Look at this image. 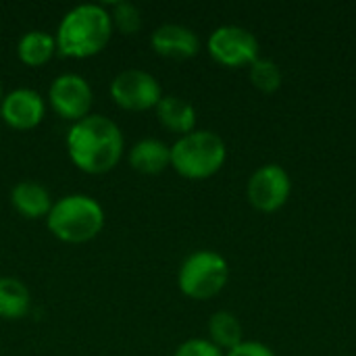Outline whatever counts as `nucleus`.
I'll use <instances>...</instances> for the list:
<instances>
[{
    "instance_id": "a211bd4d",
    "label": "nucleus",
    "mask_w": 356,
    "mask_h": 356,
    "mask_svg": "<svg viewBox=\"0 0 356 356\" xmlns=\"http://www.w3.org/2000/svg\"><path fill=\"white\" fill-rule=\"evenodd\" d=\"M106 8H108L111 21H113V29L121 31L123 35H131L142 29V13L134 2L119 0Z\"/></svg>"
},
{
    "instance_id": "2eb2a0df",
    "label": "nucleus",
    "mask_w": 356,
    "mask_h": 356,
    "mask_svg": "<svg viewBox=\"0 0 356 356\" xmlns=\"http://www.w3.org/2000/svg\"><path fill=\"white\" fill-rule=\"evenodd\" d=\"M56 54V40L44 29H29L17 42V56L27 67H42Z\"/></svg>"
},
{
    "instance_id": "0eeeda50",
    "label": "nucleus",
    "mask_w": 356,
    "mask_h": 356,
    "mask_svg": "<svg viewBox=\"0 0 356 356\" xmlns=\"http://www.w3.org/2000/svg\"><path fill=\"white\" fill-rule=\"evenodd\" d=\"M209 54L215 63L238 69L250 67L259 58V40L240 25H221L209 35Z\"/></svg>"
},
{
    "instance_id": "f03ea898",
    "label": "nucleus",
    "mask_w": 356,
    "mask_h": 356,
    "mask_svg": "<svg viewBox=\"0 0 356 356\" xmlns=\"http://www.w3.org/2000/svg\"><path fill=\"white\" fill-rule=\"evenodd\" d=\"M108 8L102 4H77L58 21L54 40L56 52L67 58H90L102 52L113 35Z\"/></svg>"
},
{
    "instance_id": "39448f33",
    "label": "nucleus",
    "mask_w": 356,
    "mask_h": 356,
    "mask_svg": "<svg viewBox=\"0 0 356 356\" xmlns=\"http://www.w3.org/2000/svg\"><path fill=\"white\" fill-rule=\"evenodd\" d=\"M229 280L227 261L215 250H196L184 259L177 271L181 294L192 300H209L217 296Z\"/></svg>"
},
{
    "instance_id": "f257e3e1",
    "label": "nucleus",
    "mask_w": 356,
    "mask_h": 356,
    "mask_svg": "<svg viewBox=\"0 0 356 356\" xmlns=\"http://www.w3.org/2000/svg\"><path fill=\"white\" fill-rule=\"evenodd\" d=\"M125 150L121 127L104 115H88L71 123L67 131V152L77 169L102 175L117 167Z\"/></svg>"
},
{
    "instance_id": "4be33fe9",
    "label": "nucleus",
    "mask_w": 356,
    "mask_h": 356,
    "mask_svg": "<svg viewBox=\"0 0 356 356\" xmlns=\"http://www.w3.org/2000/svg\"><path fill=\"white\" fill-rule=\"evenodd\" d=\"M2 100H4V90H2V81H0V104H2Z\"/></svg>"
},
{
    "instance_id": "aec40b11",
    "label": "nucleus",
    "mask_w": 356,
    "mask_h": 356,
    "mask_svg": "<svg viewBox=\"0 0 356 356\" xmlns=\"http://www.w3.org/2000/svg\"><path fill=\"white\" fill-rule=\"evenodd\" d=\"M173 356H223V350H219L209 338H190L175 348Z\"/></svg>"
},
{
    "instance_id": "6e6552de",
    "label": "nucleus",
    "mask_w": 356,
    "mask_h": 356,
    "mask_svg": "<svg viewBox=\"0 0 356 356\" xmlns=\"http://www.w3.org/2000/svg\"><path fill=\"white\" fill-rule=\"evenodd\" d=\"M94 92L90 81L79 73H60L48 88L50 108L65 121L77 123L90 115Z\"/></svg>"
},
{
    "instance_id": "6ab92c4d",
    "label": "nucleus",
    "mask_w": 356,
    "mask_h": 356,
    "mask_svg": "<svg viewBox=\"0 0 356 356\" xmlns=\"http://www.w3.org/2000/svg\"><path fill=\"white\" fill-rule=\"evenodd\" d=\"M250 81L257 90L265 94H273L282 86V71L271 58H257L250 65Z\"/></svg>"
},
{
    "instance_id": "f3484780",
    "label": "nucleus",
    "mask_w": 356,
    "mask_h": 356,
    "mask_svg": "<svg viewBox=\"0 0 356 356\" xmlns=\"http://www.w3.org/2000/svg\"><path fill=\"white\" fill-rule=\"evenodd\" d=\"M209 340L219 348V350H232L236 348L242 340V323L240 319L229 313V311H217L209 319Z\"/></svg>"
},
{
    "instance_id": "4468645a",
    "label": "nucleus",
    "mask_w": 356,
    "mask_h": 356,
    "mask_svg": "<svg viewBox=\"0 0 356 356\" xmlns=\"http://www.w3.org/2000/svg\"><path fill=\"white\" fill-rule=\"evenodd\" d=\"M154 111H156L161 125L173 134L186 136L196 129V108L181 96H175V94L163 96Z\"/></svg>"
},
{
    "instance_id": "20e7f679",
    "label": "nucleus",
    "mask_w": 356,
    "mask_h": 356,
    "mask_svg": "<svg viewBox=\"0 0 356 356\" xmlns=\"http://www.w3.org/2000/svg\"><path fill=\"white\" fill-rule=\"evenodd\" d=\"M225 159V142L211 129H194L179 136L171 146V167L186 179L213 177L223 167Z\"/></svg>"
},
{
    "instance_id": "ddd939ff",
    "label": "nucleus",
    "mask_w": 356,
    "mask_h": 356,
    "mask_svg": "<svg viewBox=\"0 0 356 356\" xmlns=\"http://www.w3.org/2000/svg\"><path fill=\"white\" fill-rule=\"evenodd\" d=\"M129 167L144 175H159L171 167V146L159 138H142L127 152Z\"/></svg>"
},
{
    "instance_id": "9b49d317",
    "label": "nucleus",
    "mask_w": 356,
    "mask_h": 356,
    "mask_svg": "<svg viewBox=\"0 0 356 356\" xmlns=\"http://www.w3.org/2000/svg\"><path fill=\"white\" fill-rule=\"evenodd\" d=\"M152 50L165 58H192L200 50V38L194 29L181 23H163L150 35Z\"/></svg>"
},
{
    "instance_id": "dca6fc26",
    "label": "nucleus",
    "mask_w": 356,
    "mask_h": 356,
    "mask_svg": "<svg viewBox=\"0 0 356 356\" xmlns=\"http://www.w3.org/2000/svg\"><path fill=\"white\" fill-rule=\"evenodd\" d=\"M31 309V292L29 288L10 275L0 277V319L17 321L23 319Z\"/></svg>"
},
{
    "instance_id": "9d476101",
    "label": "nucleus",
    "mask_w": 356,
    "mask_h": 356,
    "mask_svg": "<svg viewBox=\"0 0 356 356\" xmlns=\"http://www.w3.org/2000/svg\"><path fill=\"white\" fill-rule=\"evenodd\" d=\"M44 115H46V100L40 96V92L31 88L10 90L8 94H4V100L0 104L2 121L19 131L38 127Z\"/></svg>"
},
{
    "instance_id": "7ed1b4c3",
    "label": "nucleus",
    "mask_w": 356,
    "mask_h": 356,
    "mask_svg": "<svg viewBox=\"0 0 356 356\" xmlns=\"http://www.w3.org/2000/svg\"><path fill=\"white\" fill-rule=\"evenodd\" d=\"M46 225L50 234L67 244L94 240L104 227V209L88 194H67L54 200Z\"/></svg>"
},
{
    "instance_id": "412c9836",
    "label": "nucleus",
    "mask_w": 356,
    "mask_h": 356,
    "mask_svg": "<svg viewBox=\"0 0 356 356\" xmlns=\"http://www.w3.org/2000/svg\"><path fill=\"white\" fill-rule=\"evenodd\" d=\"M225 356H275V353L263 342H240L236 348L227 350Z\"/></svg>"
},
{
    "instance_id": "423d86ee",
    "label": "nucleus",
    "mask_w": 356,
    "mask_h": 356,
    "mask_svg": "<svg viewBox=\"0 0 356 356\" xmlns=\"http://www.w3.org/2000/svg\"><path fill=\"white\" fill-rule=\"evenodd\" d=\"M108 92L117 106L136 113L156 108L165 96L159 79L144 69H125L117 73L108 86Z\"/></svg>"
},
{
    "instance_id": "1a4fd4ad",
    "label": "nucleus",
    "mask_w": 356,
    "mask_h": 356,
    "mask_svg": "<svg viewBox=\"0 0 356 356\" xmlns=\"http://www.w3.org/2000/svg\"><path fill=\"white\" fill-rule=\"evenodd\" d=\"M292 192V179L288 171L280 165H263L259 167L246 186L248 202L261 213L280 211Z\"/></svg>"
},
{
    "instance_id": "f8f14e48",
    "label": "nucleus",
    "mask_w": 356,
    "mask_h": 356,
    "mask_svg": "<svg viewBox=\"0 0 356 356\" xmlns=\"http://www.w3.org/2000/svg\"><path fill=\"white\" fill-rule=\"evenodd\" d=\"M10 204L25 219H46L54 200L46 186L33 179H23L10 188Z\"/></svg>"
}]
</instances>
